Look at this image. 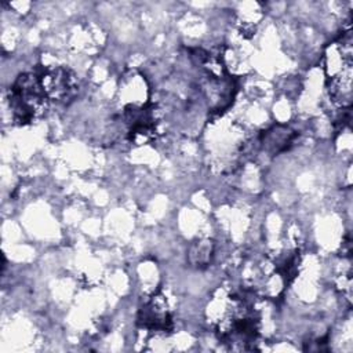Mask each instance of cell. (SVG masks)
<instances>
[{"label":"cell","mask_w":353,"mask_h":353,"mask_svg":"<svg viewBox=\"0 0 353 353\" xmlns=\"http://www.w3.org/2000/svg\"><path fill=\"white\" fill-rule=\"evenodd\" d=\"M8 102L12 119L18 124H28L41 116L48 98L43 90L40 74L32 72L19 74L10 87Z\"/></svg>","instance_id":"1"},{"label":"cell","mask_w":353,"mask_h":353,"mask_svg":"<svg viewBox=\"0 0 353 353\" xmlns=\"http://www.w3.org/2000/svg\"><path fill=\"white\" fill-rule=\"evenodd\" d=\"M43 90L48 101L57 103H68L79 92V79L73 70L65 66L44 69L40 73Z\"/></svg>","instance_id":"2"},{"label":"cell","mask_w":353,"mask_h":353,"mask_svg":"<svg viewBox=\"0 0 353 353\" xmlns=\"http://www.w3.org/2000/svg\"><path fill=\"white\" fill-rule=\"evenodd\" d=\"M138 324L156 332H165L172 328V317L164 295H153L145 302L138 313Z\"/></svg>","instance_id":"3"},{"label":"cell","mask_w":353,"mask_h":353,"mask_svg":"<svg viewBox=\"0 0 353 353\" xmlns=\"http://www.w3.org/2000/svg\"><path fill=\"white\" fill-rule=\"evenodd\" d=\"M296 137L298 132L290 125L277 124L262 134L261 143L268 153L279 154L288 150L295 142Z\"/></svg>","instance_id":"4"},{"label":"cell","mask_w":353,"mask_h":353,"mask_svg":"<svg viewBox=\"0 0 353 353\" xmlns=\"http://www.w3.org/2000/svg\"><path fill=\"white\" fill-rule=\"evenodd\" d=\"M214 254V243L211 240H197L189 245L188 259L194 268H205L210 265Z\"/></svg>","instance_id":"5"}]
</instances>
